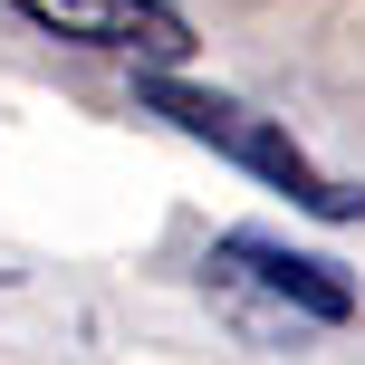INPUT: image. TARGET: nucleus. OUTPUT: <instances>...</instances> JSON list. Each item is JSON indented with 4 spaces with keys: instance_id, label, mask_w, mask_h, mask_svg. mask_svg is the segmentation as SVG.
<instances>
[{
    "instance_id": "nucleus-1",
    "label": "nucleus",
    "mask_w": 365,
    "mask_h": 365,
    "mask_svg": "<svg viewBox=\"0 0 365 365\" xmlns=\"http://www.w3.org/2000/svg\"><path fill=\"white\" fill-rule=\"evenodd\" d=\"M202 279H212V298L231 308V327L259 336V346H298V336L356 317V289H346L336 259H308V250L259 240V231H221L212 259H202Z\"/></svg>"
},
{
    "instance_id": "nucleus-2",
    "label": "nucleus",
    "mask_w": 365,
    "mask_h": 365,
    "mask_svg": "<svg viewBox=\"0 0 365 365\" xmlns=\"http://www.w3.org/2000/svg\"><path fill=\"white\" fill-rule=\"evenodd\" d=\"M135 96H145L164 125H182L192 145H212V154H231V164H250L259 182H279L298 212H317V221H356V212H365V192L336 182L327 164H308V145H298L279 115L240 106V96H221V87H182V77H145Z\"/></svg>"
},
{
    "instance_id": "nucleus-3",
    "label": "nucleus",
    "mask_w": 365,
    "mask_h": 365,
    "mask_svg": "<svg viewBox=\"0 0 365 365\" xmlns=\"http://www.w3.org/2000/svg\"><path fill=\"white\" fill-rule=\"evenodd\" d=\"M29 29L68 38V48H106V58H135L145 77H164L192 58V19L173 0H10Z\"/></svg>"
}]
</instances>
